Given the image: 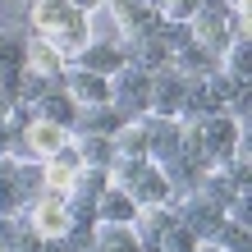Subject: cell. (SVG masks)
Returning <instances> with one entry per match:
<instances>
[{"label":"cell","mask_w":252,"mask_h":252,"mask_svg":"<svg viewBox=\"0 0 252 252\" xmlns=\"http://www.w3.org/2000/svg\"><path fill=\"white\" fill-rule=\"evenodd\" d=\"M179 152L202 170H220L234 156H252L248 152V124L229 120V115H206L197 124H184V147Z\"/></svg>","instance_id":"6da1fadb"},{"label":"cell","mask_w":252,"mask_h":252,"mask_svg":"<svg viewBox=\"0 0 252 252\" xmlns=\"http://www.w3.org/2000/svg\"><path fill=\"white\" fill-rule=\"evenodd\" d=\"M28 32L51 41L64 60H73L92 41V19L78 14L69 0H41V5H28Z\"/></svg>","instance_id":"7a4b0ae2"},{"label":"cell","mask_w":252,"mask_h":252,"mask_svg":"<svg viewBox=\"0 0 252 252\" xmlns=\"http://www.w3.org/2000/svg\"><path fill=\"white\" fill-rule=\"evenodd\" d=\"M188 32L202 51H211L216 60L225 55L239 37H248V14H234L229 0H206V5L188 19Z\"/></svg>","instance_id":"3957f363"},{"label":"cell","mask_w":252,"mask_h":252,"mask_svg":"<svg viewBox=\"0 0 252 252\" xmlns=\"http://www.w3.org/2000/svg\"><path fill=\"white\" fill-rule=\"evenodd\" d=\"M110 184L120 188L133 206H170L174 202L165 174H160V165H152V160H115Z\"/></svg>","instance_id":"277c9868"},{"label":"cell","mask_w":252,"mask_h":252,"mask_svg":"<svg viewBox=\"0 0 252 252\" xmlns=\"http://www.w3.org/2000/svg\"><path fill=\"white\" fill-rule=\"evenodd\" d=\"M147 92H152V73H142V69H133V64L115 69L110 78H106V101L124 115V120L147 115Z\"/></svg>","instance_id":"5b68a950"},{"label":"cell","mask_w":252,"mask_h":252,"mask_svg":"<svg viewBox=\"0 0 252 252\" xmlns=\"http://www.w3.org/2000/svg\"><path fill=\"white\" fill-rule=\"evenodd\" d=\"M170 206H174V220H179V225H184L197 243H211V239H216V229L225 225V211H220L216 202L197 197V192H188V197H174Z\"/></svg>","instance_id":"8992f818"},{"label":"cell","mask_w":252,"mask_h":252,"mask_svg":"<svg viewBox=\"0 0 252 252\" xmlns=\"http://www.w3.org/2000/svg\"><path fill=\"white\" fill-rule=\"evenodd\" d=\"M184 92H188V78H184L174 64L156 69V73H152V92H147V115L179 120V110H184Z\"/></svg>","instance_id":"52a82bcc"},{"label":"cell","mask_w":252,"mask_h":252,"mask_svg":"<svg viewBox=\"0 0 252 252\" xmlns=\"http://www.w3.org/2000/svg\"><path fill=\"white\" fill-rule=\"evenodd\" d=\"M106 9L115 19V37H152L160 28L156 5H147V0H106Z\"/></svg>","instance_id":"ba28073f"},{"label":"cell","mask_w":252,"mask_h":252,"mask_svg":"<svg viewBox=\"0 0 252 252\" xmlns=\"http://www.w3.org/2000/svg\"><path fill=\"white\" fill-rule=\"evenodd\" d=\"M142 133H147V160L152 165H165V160L179 156L184 147V124L179 120H160V115H138Z\"/></svg>","instance_id":"9c48e42d"},{"label":"cell","mask_w":252,"mask_h":252,"mask_svg":"<svg viewBox=\"0 0 252 252\" xmlns=\"http://www.w3.org/2000/svg\"><path fill=\"white\" fill-rule=\"evenodd\" d=\"M23 220H28L32 234H41V239H64L69 234V202L55 197V192H41V197L23 211Z\"/></svg>","instance_id":"30bf717a"},{"label":"cell","mask_w":252,"mask_h":252,"mask_svg":"<svg viewBox=\"0 0 252 252\" xmlns=\"http://www.w3.org/2000/svg\"><path fill=\"white\" fill-rule=\"evenodd\" d=\"M73 69H87V73H101L110 78L115 69H124V51H120V37H92L87 46L69 60Z\"/></svg>","instance_id":"8fae6325"},{"label":"cell","mask_w":252,"mask_h":252,"mask_svg":"<svg viewBox=\"0 0 252 252\" xmlns=\"http://www.w3.org/2000/svg\"><path fill=\"white\" fill-rule=\"evenodd\" d=\"M120 51H124V64L142 69V73H156V69L170 64V46L156 32L152 37H120Z\"/></svg>","instance_id":"7c38bea8"},{"label":"cell","mask_w":252,"mask_h":252,"mask_svg":"<svg viewBox=\"0 0 252 252\" xmlns=\"http://www.w3.org/2000/svg\"><path fill=\"white\" fill-rule=\"evenodd\" d=\"M124 124V115L110 106H78V115H73V128L69 138H115V128Z\"/></svg>","instance_id":"4fadbf2b"},{"label":"cell","mask_w":252,"mask_h":252,"mask_svg":"<svg viewBox=\"0 0 252 252\" xmlns=\"http://www.w3.org/2000/svg\"><path fill=\"white\" fill-rule=\"evenodd\" d=\"M170 225H174V206H138V216H133L128 229H133V239L142 243V252H156Z\"/></svg>","instance_id":"5bb4252c"},{"label":"cell","mask_w":252,"mask_h":252,"mask_svg":"<svg viewBox=\"0 0 252 252\" xmlns=\"http://www.w3.org/2000/svg\"><path fill=\"white\" fill-rule=\"evenodd\" d=\"M78 152H73V138H69V147H60L51 160H41V179H46V192H55V197H69V188H73V179H78Z\"/></svg>","instance_id":"9a60e30c"},{"label":"cell","mask_w":252,"mask_h":252,"mask_svg":"<svg viewBox=\"0 0 252 252\" xmlns=\"http://www.w3.org/2000/svg\"><path fill=\"white\" fill-rule=\"evenodd\" d=\"M23 46H28L23 28H5L0 23V87H9V92L23 78Z\"/></svg>","instance_id":"2e32d148"},{"label":"cell","mask_w":252,"mask_h":252,"mask_svg":"<svg viewBox=\"0 0 252 252\" xmlns=\"http://www.w3.org/2000/svg\"><path fill=\"white\" fill-rule=\"evenodd\" d=\"M60 87L73 106H106V78L101 73H87V69H64L60 73Z\"/></svg>","instance_id":"e0dca14e"},{"label":"cell","mask_w":252,"mask_h":252,"mask_svg":"<svg viewBox=\"0 0 252 252\" xmlns=\"http://www.w3.org/2000/svg\"><path fill=\"white\" fill-rule=\"evenodd\" d=\"M23 69H28V73H41V78H60V73L69 69V60L51 46V41H41V37H32V32H28V46H23Z\"/></svg>","instance_id":"ac0fdd59"},{"label":"cell","mask_w":252,"mask_h":252,"mask_svg":"<svg viewBox=\"0 0 252 252\" xmlns=\"http://www.w3.org/2000/svg\"><path fill=\"white\" fill-rule=\"evenodd\" d=\"M23 142L32 147L37 160H51L60 147H69V128H55V124H46V120H32V124L23 128Z\"/></svg>","instance_id":"d6986e66"},{"label":"cell","mask_w":252,"mask_h":252,"mask_svg":"<svg viewBox=\"0 0 252 252\" xmlns=\"http://www.w3.org/2000/svg\"><path fill=\"white\" fill-rule=\"evenodd\" d=\"M170 64L179 69V73H184L188 83H197V78H211V73L220 69V60H216L211 51H202L197 41H188L184 51H174V55H170Z\"/></svg>","instance_id":"ffe728a7"},{"label":"cell","mask_w":252,"mask_h":252,"mask_svg":"<svg viewBox=\"0 0 252 252\" xmlns=\"http://www.w3.org/2000/svg\"><path fill=\"white\" fill-rule=\"evenodd\" d=\"M133 216H138V206H133L115 184L96 197V225H133Z\"/></svg>","instance_id":"44dd1931"},{"label":"cell","mask_w":252,"mask_h":252,"mask_svg":"<svg viewBox=\"0 0 252 252\" xmlns=\"http://www.w3.org/2000/svg\"><path fill=\"white\" fill-rule=\"evenodd\" d=\"M115 160H147V133H142V120H124L115 128Z\"/></svg>","instance_id":"7402d4cb"},{"label":"cell","mask_w":252,"mask_h":252,"mask_svg":"<svg viewBox=\"0 0 252 252\" xmlns=\"http://www.w3.org/2000/svg\"><path fill=\"white\" fill-rule=\"evenodd\" d=\"M73 115H78V106L64 96V87H55L51 96H41V101H37L32 120H46V124H55V128H73Z\"/></svg>","instance_id":"603a6c76"},{"label":"cell","mask_w":252,"mask_h":252,"mask_svg":"<svg viewBox=\"0 0 252 252\" xmlns=\"http://www.w3.org/2000/svg\"><path fill=\"white\" fill-rule=\"evenodd\" d=\"M87 252H142V243L133 239L128 225H96L92 248H87Z\"/></svg>","instance_id":"cb8c5ba5"},{"label":"cell","mask_w":252,"mask_h":252,"mask_svg":"<svg viewBox=\"0 0 252 252\" xmlns=\"http://www.w3.org/2000/svg\"><path fill=\"white\" fill-rule=\"evenodd\" d=\"M73 152H78V165H87V170H110L115 165L110 138H73Z\"/></svg>","instance_id":"d4e9b609"},{"label":"cell","mask_w":252,"mask_h":252,"mask_svg":"<svg viewBox=\"0 0 252 252\" xmlns=\"http://www.w3.org/2000/svg\"><path fill=\"white\" fill-rule=\"evenodd\" d=\"M110 188V170H78V179H73L69 188V202H87V206H96V197Z\"/></svg>","instance_id":"484cf974"},{"label":"cell","mask_w":252,"mask_h":252,"mask_svg":"<svg viewBox=\"0 0 252 252\" xmlns=\"http://www.w3.org/2000/svg\"><path fill=\"white\" fill-rule=\"evenodd\" d=\"M0 216H23V197H19V165L0 160Z\"/></svg>","instance_id":"4316f807"},{"label":"cell","mask_w":252,"mask_h":252,"mask_svg":"<svg viewBox=\"0 0 252 252\" xmlns=\"http://www.w3.org/2000/svg\"><path fill=\"white\" fill-rule=\"evenodd\" d=\"M220 73L234 78V83H252V69H248V37H239L225 55H220Z\"/></svg>","instance_id":"83f0119b"},{"label":"cell","mask_w":252,"mask_h":252,"mask_svg":"<svg viewBox=\"0 0 252 252\" xmlns=\"http://www.w3.org/2000/svg\"><path fill=\"white\" fill-rule=\"evenodd\" d=\"M41 192H46V179H41V160H23V165H19V197H23V211L41 197Z\"/></svg>","instance_id":"f1b7e54d"},{"label":"cell","mask_w":252,"mask_h":252,"mask_svg":"<svg viewBox=\"0 0 252 252\" xmlns=\"http://www.w3.org/2000/svg\"><path fill=\"white\" fill-rule=\"evenodd\" d=\"M211 248H220V252H252V229H243V225H220L216 229V239H211Z\"/></svg>","instance_id":"f546056e"},{"label":"cell","mask_w":252,"mask_h":252,"mask_svg":"<svg viewBox=\"0 0 252 252\" xmlns=\"http://www.w3.org/2000/svg\"><path fill=\"white\" fill-rule=\"evenodd\" d=\"M220 179L229 184V192H252V165H248V156H234L220 165Z\"/></svg>","instance_id":"4dcf8cb0"},{"label":"cell","mask_w":252,"mask_h":252,"mask_svg":"<svg viewBox=\"0 0 252 252\" xmlns=\"http://www.w3.org/2000/svg\"><path fill=\"white\" fill-rule=\"evenodd\" d=\"M202 5H206V0H160V5H156V14H160L165 23H188Z\"/></svg>","instance_id":"1f68e13d"},{"label":"cell","mask_w":252,"mask_h":252,"mask_svg":"<svg viewBox=\"0 0 252 252\" xmlns=\"http://www.w3.org/2000/svg\"><path fill=\"white\" fill-rule=\"evenodd\" d=\"M197 248H202V243L192 239V234L179 225V220H174V225L165 229V239H160V248H156V252H197Z\"/></svg>","instance_id":"d6a6232c"},{"label":"cell","mask_w":252,"mask_h":252,"mask_svg":"<svg viewBox=\"0 0 252 252\" xmlns=\"http://www.w3.org/2000/svg\"><path fill=\"white\" fill-rule=\"evenodd\" d=\"M225 220L229 225H243V229H252V192H239L229 206H225Z\"/></svg>","instance_id":"836d02e7"},{"label":"cell","mask_w":252,"mask_h":252,"mask_svg":"<svg viewBox=\"0 0 252 252\" xmlns=\"http://www.w3.org/2000/svg\"><path fill=\"white\" fill-rule=\"evenodd\" d=\"M14 239H19V216H0V252H14Z\"/></svg>","instance_id":"e575fe53"},{"label":"cell","mask_w":252,"mask_h":252,"mask_svg":"<svg viewBox=\"0 0 252 252\" xmlns=\"http://www.w3.org/2000/svg\"><path fill=\"white\" fill-rule=\"evenodd\" d=\"M14 106H19V101H14V92H9V87H0V124H9Z\"/></svg>","instance_id":"d590c367"},{"label":"cell","mask_w":252,"mask_h":252,"mask_svg":"<svg viewBox=\"0 0 252 252\" xmlns=\"http://www.w3.org/2000/svg\"><path fill=\"white\" fill-rule=\"evenodd\" d=\"M14 138H19V128H14V124H0V160L9 156V147H14Z\"/></svg>","instance_id":"8d00e7d4"},{"label":"cell","mask_w":252,"mask_h":252,"mask_svg":"<svg viewBox=\"0 0 252 252\" xmlns=\"http://www.w3.org/2000/svg\"><path fill=\"white\" fill-rule=\"evenodd\" d=\"M69 5L78 9V14H87V19H92L96 9H106V0H69Z\"/></svg>","instance_id":"74e56055"},{"label":"cell","mask_w":252,"mask_h":252,"mask_svg":"<svg viewBox=\"0 0 252 252\" xmlns=\"http://www.w3.org/2000/svg\"><path fill=\"white\" fill-rule=\"evenodd\" d=\"M197 252H220V248H211V243H202V248H197Z\"/></svg>","instance_id":"f35d334b"},{"label":"cell","mask_w":252,"mask_h":252,"mask_svg":"<svg viewBox=\"0 0 252 252\" xmlns=\"http://www.w3.org/2000/svg\"><path fill=\"white\" fill-rule=\"evenodd\" d=\"M23 5H41V0H23Z\"/></svg>","instance_id":"ab89813d"},{"label":"cell","mask_w":252,"mask_h":252,"mask_svg":"<svg viewBox=\"0 0 252 252\" xmlns=\"http://www.w3.org/2000/svg\"><path fill=\"white\" fill-rule=\"evenodd\" d=\"M147 5H160V0H147Z\"/></svg>","instance_id":"60d3db41"}]
</instances>
